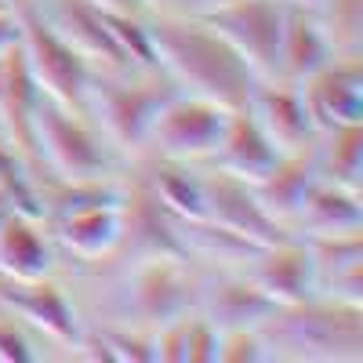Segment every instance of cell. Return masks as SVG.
<instances>
[{"label":"cell","mask_w":363,"mask_h":363,"mask_svg":"<svg viewBox=\"0 0 363 363\" xmlns=\"http://www.w3.org/2000/svg\"><path fill=\"white\" fill-rule=\"evenodd\" d=\"M287 0H225L200 11V18L244 58L258 80L277 77Z\"/></svg>","instance_id":"6"},{"label":"cell","mask_w":363,"mask_h":363,"mask_svg":"<svg viewBox=\"0 0 363 363\" xmlns=\"http://www.w3.org/2000/svg\"><path fill=\"white\" fill-rule=\"evenodd\" d=\"M298 87L316 135L330 128L363 124V55H335Z\"/></svg>","instance_id":"10"},{"label":"cell","mask_w":363,"mask_h":363,"mask_svg":"<svg viewBox=\"0 0 363 363\" xmlns=\"http://www.w3.org/2000/svg\"><path fill=\"white\" fill-rule=\"evenodd\" d=\"M244 272L277 306H298V301L316 298V265L309 244L294 233L277 240V244L258 247V255L244 265Z\"/></svg>","instance_id":"14"},{"label":"cell","mask_w":363,"mask_h":363,"mask_svg":"<svg viewBox=\"0 0 363 363\" xmlns=\"http://www.w3.org/2000/svg\"><path fill=\"white\" fill-rule=\"evenodd\" d=\"M102 15H149V0H91Z\"/></svg>","instance_id":"27"},{"label":"cell","mask_w":363,"mask_h":363,"mask_svg":"<svg viewBox=\"0 0 363 363\" xmlns=\"http://www.w3.org/2000/svg\"><path fill=\"white\" fill-rule=\"evenodd\" d=\"M40 99V84L26 62V51L15 40L0 51V135L18 153L29 174H37V149H33V109Z\"/></svg>","instance_id":"12"},{"label":"cell","mask_w":363,"mask_h":363,"mask_svg":"<svg viewBox=\"0 0 363 363\" xmlns=\"http://www.w3.org/2000/svg\"><path fill=\"white\" fill-rule=\"evenodd\" d=\"M316 265V294L363 306V233L306 240Z\"/></svg>","instance_id":"19"},{"label":"cell","mask_w":363,"mask_h":363,"mask_svg":"<svg viewBox=\"0 0 363 363\" xmlns=\"http://www.w3.org/2000/svg\"><path fill=\"white\" fill-rule=\"evenodd\" d=\"M18 40V18L11 8H0V51Z\"/></svg>","instance_id":"28"},{"label":"cell","mask_w":363,"mask_h":363,"mask_svg":"<svg viewBox=\"0 0 363 363\" xmlns=\"http://www.w3.org/2000/svg\"><path fill=\"white\" fill-rule=\"evenodd\" d=\"M291 233L301 240L363 233V193L316 178L306 200H301L298 215L291 218Z\"/></svg>","instance_id":"18"},{"label":"cell","mask_w":363,"mask_h":363,"mask_svg":"<svg viewBox=\"0 0 363 363\" xmlns=\"http://www.w3.org/2000/svg\"><path fill=\"white\" fill-rule=\"evenodd\" d=\"M225 116H229L225 106L189 95V91H178L153 116L145 145H142V157L174 160V164H207L218 138H222Z\"/></svg>","instance_id":"5"},{"label":"cell","mask_w":363,"mask_h":363,"mask_svg":"<svg viewBox=\"0 0 363 363\" xmlns=\"http://www.w3.org/2000/svg\"><path fill=\"white\" fill-rule=\"evenodd\" d=\"M258 335L269 359L298 363H359L363 359V306L335 298H309L298 306H277Z\"/></svg>","instance_id":"2"},{"label":"cell","mask_w":363,"mask_h":363,"mask_svg":"<svg viewBox=\"0 0 363 363\" xmlns=\"http://www.w3.org/2000/svg\"><path fill=\"white\" fill-rule=\"evenodd\" d=\"M316 178L363 193V124L320 131L309 145Z\"/></svg>","instance_id":"22"},{"label":"cell","mask_w":363,"mask_h":363,"mask_svg":"<svg viewBox=\"0 0 363 363\" xmlns=\"http://www.w3.org/2000/svg\"><path fill=\"white\" fill-rule=\"evenodd\" d=\"M218 338L222 330L193 309L186 316V363H218Z\"/></svg>","instance_id":"26"},{"label":"cell","mask_w":363,"mask_h":363,"mask_svg":"<svg viewBox=\"0 0 363 363\" xmlns=\"http://www.w3.org/2000/svg\"><path fill=\"white\" fill-rule=\"evenodd\" d=\"M330 58H335V48H330V40H327V33H323L316 11L287 4L277 77H280V80H291V84H301L306 77H313L320 66H327Z\"/></svg>","instance_id":"20"},{"label":"cell","mask_w":363,"mask_h":363,"mask_svg":"<svg viewBox=\"0 0 363 363\" xmlns=\"http://www.w3.org/2000/svg\"><path fill=\"white\" fill-rule=\"evenodd\" d=\"M316 18L335 55H363V0H323Z\"/></svg>","instance_id":"23"},{"label":"cell","mask_w":363,"mask_h":363,"mask_svg":"<svg viewBox=\"0 0 363 363\" xmlns=\"http://www.w3.org/2000/svg\"><path fill=\"white\" fill-rule=\"evenodd\" d=\"M277 160H280V149L272 145V138L262 131L255 113L247 106L229 109L222 138H218V145H215V153H211L207 164L255 186V182H262L272 171V164H277Z\"/></svg>","instance_id":"16"},{"label":"cell","mask_w":363,"mask_h":363,"mask_svg":"<svg viewBox=\"0 0 363 363\" xmlns=\"http://www.w3.org/2000/svg\"><path fill=\"white\" fill-rule=\"evenodd\" d=\"M149 40L157 66L189 95L211 99L225 109L251 102L258 84L255 69L240 58L200 15L149 11Z\"/></svg>","instance_id":"1"},{"label":"cell","mask_w":363,"mask_h":363,"mask_svg":"<svg viewBox=\"0 0 363 363\" xmlns=\"http://www.w3.org/2000/svg\"><path fill=\"white\" fill-rule=\"evenodd\" d=\"M0 8H11V0H0Z\"/></svg>","instance_id":"33"},{"label":"cell","mask_w":363,"mask_h":363,"mask_svg":"<svg viewBox=\"0 0 363 363\" xmlns=\"http://www.w3.org/2000/svg\"><path fill=\"white\" fill-rule=\"evenodd\" d=\"M247 109L255 113V120L262 124V131L272 138V145L280 153H298V149H309L316 138L313 116L301 99V87L291 80H258L251 91Z\"/></svg>","instance_id":"15"},{"label":"cell","mask_w":363,"mask_h":363,"mask_svg":"<svg viewBox=\"0 0 363 363\" xmlns=\"http://www.w3.org/2000/svg\"><path fill=\"white\" fill-rule=\"evenodd\" d=\"M0 277L15 280L62 277V255H58L44 218L15 211L0 225Z\"/></svg>","instance_id":"17"},{"label":"cell","mask_w":363,"mask_h":363,"mask_svg":"<svg viewBox=\"0 0 363 363\" xmlns=\"http://www.w3.org/2000/svg\"><path fill=\"white\" fill-rule=\"evenodd\" d=\"M215 4H225V0H174V8L171 11H186V15H200L207 8H215Z\"/></svg>","instance_id":"29"},{"label":"cell","mask_w":363,"mask_h":363,"mask_svg":"<svg viewBox=\"0 0 363 363\" xmlns=\"http://www.w3.org/2000/svg\"><path fill=\"white\" fill-rule=\"evenodd\" d=\"M48 229L58 255L77 262V269H95L116 255L120 236H124V215H120V203H95L51 218Z\"/></svg>","instance_id":"13"},{"label":"cell","mask_w":363,"mask_h":363,"mask_svg":"<svg viewBox=\"0 0 363 363\" xmlns=\"http://www.w3.org/2000/svg\"><path fill=\"white\" fill-rule=\"evenodd\" d=\"M313 182H316V164H313L309 149L280 153V160L272 164V171L262 182H255V196H258L265 215L291 233V218L298 215V207H301V200H306V193L313 189Z\"/></svg>","instance_id":"21"},{"label":"cell","mask_w":363,"mask_h":363,"mask_svg":"<svg viewBox=\"0 0 363 363\" xmlns=\"http://www.w3.org/2000/svg\"><path fill=\"white\" fill-rule=\"evenodd\" d=\"M178 84L160 66H124V69H91L84 113L102 128V135L131 164L142 157L149 124L160 106L178 95Z\"/></svg>","instance_id":"4"},{"label":"cell","mask_w":363,"mask_h":363,"mask_svg":"<svg viewBox=\"0 0 363 363\" xmlns=\"http://www.w3.org/2000/svg\"><path fill=\"white\" fill-rule=\"evenodd\" d=\"M11 11L18 18V44L26 51V62L33 69L37 84L44 95L66 102V106H84L91 66L87 58H80L55 29L33 11L29 0H11Z\"/></svg>","instance_id":"7"},{"label":"cell","mask_w":363,"mask_h":363,"mask_svg":"<svg viewBox=\"0 0 363 363\" xmlns=\"http://www.w3.org/2000/svg\"><path fill=\"white\" fill-rule=\"evenodd\" d=\"M149 8H153V11H171L174 0H149Z\"/></svg>","instance_id":"32"},{"label":"cell","mask_w":363,"mask_h":363,"mask_svg":"<svg viewBox=\"0 0 363 363\" xmlns=\"http://www.w3.org/2000/svg\"><path fill=\"white\" fill-rule=\"evenodd\" d=\"M287 4H294V8H309V11H316L323 0H287Z\"/></svg>","instance_id":"31"},{"label":"cell","mask_w":363,"mask_h":363,"mask_svg":"<svg viewBox=\"0 0 363 363\" xmlns=\"http://www.w3.org/2000/svg\"><path fill=\"white\" fill-rule=\"evenodd\" d=\"M33 149L40 167L37 174H55L69 182L120 178L131 167V160L102 135V128L84 113V106H66L44 91L33 109Z\"/></svg>","instance_id":"3"},{"label":"cell","mask_w":363,"mask_h":363,"mask_svg":"<svg viewBox=\"0 0 363 363\" xmlns=\"http://www.w3.org/2000/svg\"><path fill=\"white\" fill-rule=\"evenodd\" d=\"M11 215H15V203H11V196H8L4 189H0V225H4Z\"/></svg>","instance_id":"30"},{"label":"cell","mask_w":363,"mask_h":363,"mask_svg":"<svg viewBox=\"0 0 363 363\" xmlns=\"http://www.w3.org/2000/svg\"><path fill=\"white\" fill-rule=\"evenodd\" d=\"M196 313L207 316L218 330H240V327H262L277 301L247 277L244 269H207L196 265Z\"/></svg>","instance_id":"9"},{"label":"cell","mask_w":363,"mask_h":363,"mask_svg":"<svg viewBox=\"0 0 363 363\" xmlns=\"http://www.w3.org/2000/svg\"><path fill=\"white\" fill-rule=\"evenodd\" d=\"M0 309L22 320L48 349H66V356L84 335V320L77 313L66 277H40V280L0 277Z\"/></svg>","instance_id":"8"},{"label":"cell","mask_w":363,"mask_h":363,"mask_svg":"<svg viewBox=\"0 0 363 363\" xmlns=\"http://www.w3.org/2000/svg\"><path fill=\"white\" fill-rule=\"evenodd\" d=\"M44 359V342L22 320L0 309V363H37Z\"/></svg>","instance_id":"24"},{"label":"cell","mask_w":363,"mask_h":363,"mask_svg":"<svg viewBox=\"0 0 363 363\" xmlns=\"http://www.w3.org/2000/svg\"><path fill=\"white\" fill-rule=\"evenodd\" d=\"M200 167V182H203V211H207V218L211 222H218L240 236H247L255 240V244H277V240L291 236L280 222H272L258 196H255V186L251 182H240L218 167H211V164H196Z\"/></svg>","instance_id":"11"},{"label":"cell","mask_w":363,"mask_h":363,"mask_svg":"<svg viewBox=\"0 0 363 363\" xmlns=\"http://www.w3.org/2000/svg\"><path fill=\"white\" fill-rule=\"evenodd\" d=\"M218 363H269V349L258 335V327L222 330L218 338Z\"/></svg>","instance_id":"25"}]
</instances>
